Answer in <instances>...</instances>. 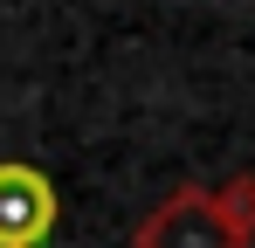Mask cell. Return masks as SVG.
I'll use <instances>...</instances> for the list:
<instances>
[{
    "mask_svg": "<svg viewBox=\"0 0 255 248\" xmlns=\"http://www.w3.org/2000/svg\"><path fill=\"white\" fill-rule=\"evenodd\" d=\"M131 248H249V242L228 228L214 186H172L166 200L138 221Z\"/></svg>",
    "mask_w": 255,
    "mask_h": 248,
    "instance_id": "1",
    "label": "cell"
},
{
    "mask_svg": "<svg viewBox=\"0 0 255 248\" xmlns=\"http://www.w3.org/2000/svg\"><path fill=\"white\" fill-rule=\"evenodd\" d=\"M55 228V186L42 165L7 159L0 165V248H35Z\"/></svg>",
    "mask_w": 255,
    "mask_h": 248,
    "instance_id": "2",
    "label": "cell"
},
{
    "mask_svg": "<svg viewBox=\"0 0 255 248\" xmlns=\"http://www.w3.org/2000/svg\"><path fill=\"white\" fill-rule=\"evenodd\" d=\"M214 200H221V214H228V228H235L242 242H255V172L221 179V186H214Z\"/></svg>",
    "mask_w": 255,
    "mask_h": 248,
    "instance_id": "3",
    "label": "cell"
}]
</instances>
